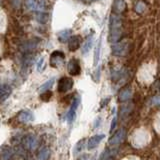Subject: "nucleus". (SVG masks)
<instances>
[{"label": "nucleus", "mask_w": 160, "mask_h": 160, "mask_svg": "<svg viewBox=\"0 0 160 160\" xmlns=\"http://www.w3.org/2000/svg\"><path fill=\"white\" fill-rule=\"evenodd\" d=\"M73 87V80L70 77L64 76L59 79L58 81V92L59 93H66Z\"/></svg>", "instance_id": "20e7f679"}, {"label": "nucleus", "mask_w": 160, "mask_h": 160, "mask_svg": "<svg viewBox=\"0 0 160 160\" xmlns=\"http://www.w3.org/2000/svg\"><path fill=\"white\" fill-rule=\"evenodd\" d=\"M103 138H104V135H95V136H93L88 141V148L89 149L95 148L100 143V141H101Z\"/></svg>", "instance_id": "9d476101"}, {"label": "nucleus", "mask_w": 160, "mask_h": 160, "mask_svg": "<svg viewBox=\"0 0 160 160\" xmlns=\"http://www.w3.org/2000/svg\"><path fill=\"white\" fill-rule=\"evenodd\" d=\"M27 6L29 8H34L36 6V2H35V0H27Z\"/></svg>", "instance_id": "b1692460"}, {"label": "nucleus", "mask_w": 160, "mask_h": 160, "mask_svg": "<svg viewBox=\"0 0 160 160\" xmlns=\"http://www.w3.org/2000/svg\"><path fill=\"white\" fill-rule=\"evenodd\" d=\"M130 96H131V92H130V90L126 89V90H123V91L120 93L119 98H120V100H126Z\"/></svg>", "instance_id": "412c9836"}, {"label": "nucleus", "mask_w": 160, "mask_h": 160, "mask_svg": "<svg viewBox=\"0 0 160 160\" xmlns=\"http://www.w3.org/2000/svg\"><path fill=\"white\" fill-rule=\"evenodd\" d=\"M100 48H101V39H99V41L97 43V46L95 48V54H94V65H96L98 63L99 60V55H100Z\"/></svg>", "instance_id": "a211bd4d"}, {"label": "nucleus", "mask_w": 160, "mask_h": 160, "mask_svg": "<svg viewBox=\"0 0 160 160\" xmlns=\"http://www.w3.org/2000/svg\"><path fill=\"white\" fill-rule=\"evenodd\" d=\"M93 45V36L92 35H90V36L86 39V41L84 42V45L82 47V54H87L90 49H91Z\"/></svg>", "instance_id": "9b49d317"}, {"label": "nucleus", "mask_w": 160, "mask_h": 160, "mask_svg": "<svg viewBox=\"0 0 160 160\" xmlns=\"http://www.w3.org/2000/svg\"><path fill=\"white\" fill-rule=\"evenodd\" d=\"M147 9H148L147 4L144 1H137L134 4V10H135V12L138 14H144L147 11Z\"/></svg>", "instance_id": "1a4fd4ad"}, {"label": "nucleus", "mask_w": 160, "mask_h": 160, "mask_svg": "<svg viewBox=\"0 0 160 160\" xmlns=\"http://www.w3.org/2000/svg\"><path fill=\"white\" fill-rule=\"evenodd\" d=\"M126 9V4L123 0H114L112 5V10L115 14H121Z\"/></svg>", "instance_id": "6e6552de"}, {"label": "nucleus", "mask_w": 160, "mask_h": 160, "mask_svg": "<svg viewBox=\"0 0 160 160\" xmlns=\"http://www.w3.org/2000/svg\"><path fill=\"white\" fill-rule=\"evenodd\" d=\"M122 19L117 14H112L109 21V41L111 43H116L121 39L123 35L122 29Z\"/></svg>", "instance_id": "f257e3e1"}, {"label": "nucleus", "mask_w": 160, "mask_h": 160, "mask_svg": "<svg viewBox=\"0 0 160 160\" xmlns=\"http://www.w3.org/2000/svg\"><path fill=\"white\" fill-rule=\"evenodd\" d=\"M12 154H13L12 149H10L9 147H5L1 151V157L3 160H9L12 157Z\"/></svg>", "instance_id": "f3484780"}, {"label": "nucleus", "mask_w": 160, "mask_h": 160, "mask_svg": "<svg viewBox=\"0 0 160 160\" xmlns=\"http://www.w3.org/2000/svg\"><path fill=\"white\" fill-rule=\"evenodd\" d=\"M44 66H45V61H44V58H43V57H41V58H40V59L38 60L36 68H37V70H38L39 72H41L42 70L44 69Z\"/></svg>", "instance_id": "4be33fe9"}, {"label": "nucleus", "mask_w": 160, "mask_h": 160, "mask_svg": "<svg viewBox=\"0 0 160 160\" xmlns=\"http://www.w3.org/2000/svg\"><path fill=\"white\" fill-rule=\"evenodd\" d=\"M10 92H11V89H10V87H8L7 85L0 84V100L6 99L9 96Z\"/></svg>", "instance_id": "f8f14e48"}, {"label": "nucleus", "mask_w": 160, "mask_h": 160, "mask_svg": "<svg viewBox=\"0 0 160 160\" xmlns=\"http://www.w3.org/2000/svg\"><path fill=\"white\" fill-rule=\"evenodd\" d=\"M131 48V43L129 41H122L114 44L112 46V54L115 56H125Z\"/></svg>", "instance_id": "f03ea898"}, {"label": "nucleus", "mask_w": 160, "mask_h": 160, "mask_svg": "<svg viewBox=\"0 0 160 160\" xmlns=\"http://www.w3.org/2000/svg\"><path fill=\"white\" fill-rule=\"evenodd\" d=\"M50 155V150L47 147H43L37 155V160H47Z\"/></svg>", "instance_id": "2eb2a0df"}, {"label": "nucleus", "mask_w": 160, "mask_h": 160, "mask_svg": "<svg viewBox=\"0 0 160 160\" xmlns=\"http://www.w3.org/2000/svg\"><path fill=\"white\" fill-rule=\"evenodd\" d=\"M18 119L21 122L24 123H30L34 120V115L30 110H22L18 114Z\"/></svg>", "instance_id": "0eeeda50"}, {"label": "nucleus", "mask_w": 160, "mask_h": 160, "mask_svg": "<svg viewBox=\"0 0 160 160\" xmlns=\"http://www.w3.org/2000/svg\"><path fill=\"white\" fill-rule=\"evenodd\" d=\"M67 71L72 76H77L81 72V67H80V63L77 59L72 58L67 64Z\"/></svg>", "instance_id": "39448f33"}, {"label": "nucleus", "mask_w": 160, "mask_h": 160, "mask_svg": "<svg viewBox=\"0 0 160 160\" xmlns=\"http://www.w3.org/2000/svg\"><path fill=\"white\" fill-rule=\"evenodd\" d=\"M52 92L50 91V90H47V91H44L41 93V95H40V98H41L42 101H45V102H47L49 101L50 99H51L52 97Z\"/></svg>", "instance_id": "6ab92c4d"}, {"label": "nucleus", "mask_w": 160, "mask_h": 160, "mask_svg": "<svg viewBox=\"0 0 160 160\" xmlns=\"http://www.w3.org/2000/svg\"><path fill=\"white\" fill-rule=\"evenodd\" d=\"M68 49L69 51H76V50L80 47V44L82 42V39L79 35H73L68 39Z\"/></svg>", "instance_id": "423d86ee"}, {"label": "nucleus", "mask_w": 160, "mask_h": 160, "mask_svg": "<svg viewBox=\"0 0 160 160\" xmlns=\"http://www.w3.org/2000/svg\"><path fill=\"white\" fill-rule=\"evenodd\" d=\"M84 1H87V2H91V1H95V0H84Z\"/></svg>", "instance_id": "393cba45"}, {"label": "nucleus", "mask_w": 160, "mask_h": 160, "mask_svg": "<svg viewBox=\"0 0 160 160\" xmlns=\"http://www.w3.org/2000/svg\"><path fill=\"white\" fill-rule=\"evenodd\" d=\"M70 33H71V30L70 29L62 30L61 32L58 33V40L60 42H67L70 36Z\"/></svg>", "instance_id": "4468645a"}, {"label": "nucleus", "mask_w": 160, "mask_h": 160, "mask_svg": "<svg viewBox=\"0 0 160 160\" xmlns=\"http://www.w3.org/2000/svg\"><path fill=\"white\" fill-rule=\"evenodd\" d=\"M65 60V54L62 51H59V50H56V51H53L51 56H50V65L52 67L57 68L59 66H61L64 63Z\"/></svg>", "instance_id": "7ed1b4c3"}, {"label": "nucleus", "mask_w": 160, "mask_h": 160, "mask_svg": "<svg viewBox=\"0 0 160 160\" xmlns=\"http://www.w3.org/2000/svg\"><path fill=\"white\" fill-rule=\"evenodd\" d=\"M40 23H46L47 21V15H45V13H39L37 15L36 18Z\"/></svg>", "instance_id": "5701e85b"}, {"label": "nucleus", "mask_w": 160, "mask_h": 160, "mask_svg": "<svg viewBox=\"0 0 160 160\" xmlns=\"http://www.w3.org/2000/svg\"><path fill=\"white\" fill-rule=\"evenodd\" d=\"M54 81H55V79H54V78L49 79L48 81H46L45 83H43V84L41 85V86L39 87V91H40V92L47 91V90H49L50 88L52 87V85L54 84Z\"/></svg>", "instance_id": "dca6fc26"}, {"label": "nucleus", "mask_w": 160, "mask_h": 160, "mask_svg": "<svg viewBox=\"0 0 160 160\" xmlns=\"http://www.w3.org/2000/svg\"><path fill=\"white\" fill-rule=\"evenodd\" d=\"M25 145H26V147L29 149H35V147H36V145H37V139L34 136H32V135L27 136L26 139H25Z\"/></svg>", "instance_id": "ddd939ff"}, {"label": "nucleus", "mask_w": 160, "mask_h": 160, "mask_svg": "<svg viewBox=\"0 0 160 160\" xmlns=\"http://www.w3.org/2000/svg\"><path fill=\"white\" fill-rule=\"evenodd\" d=\"M75 117H76V111H74L72 109H69V111L67 113V121L68 123H72L74 121Z\"/></svg>", "instance_id": "aec40b11"}]
</instances>
